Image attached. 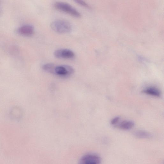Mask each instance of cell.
<instances>
[{
  "label": "cell",
  "mask_w": 164,
  "mask_h": 164,
  "mask_svg": "<svg viewBox=\"0 0 164 164\" xmlns=\"http://www.w3.org/2000/svg\"><path fill=\"white\" fill-rule=\"evenodd\" d=\"M51 29L56 32L60 34L69 33L72 27L69 22L63 20H57L53 22L51 25Z\"/></svg>",
  "instance_id": "1"
},
{
  "label": "cell",
  "mask_w": 164,
  "mask_h": 164,
  "mask_svg": "<svg viewBox=\"0 0 164 164\" xmlns=\"http://www.w3.org/2000/svg\"><path fill=\"white\" fill-rule=\"evenodd\" d=\"M54 6L57 10L66 13L74 17L79 18L81 13L76 9L66 3L57 2L54 3Z\"/></svg>",
  "instance_id": "2"
},
{
  "label": "cell",
  "mask_w": 164,
  "mask_h": 164,
  "mask_svg": "<svg viewBox=\"0 0 164 164\" xmlns=\"http://www.w3.org/2000/svg\"><path fill=\"white\" fill-rule=\"evenodd\" d=\"M75 72L74 68L68 65L56 66L54 68V74L62 77H69Z\"/></svg>",
  "instance_id": "3"
},
{
  "label": "cell",
  "mask_w": 164,
  "mask_h": 164,
  "mask_svg": "<svg viewBox=\"0 0 164 164\" xmlns=\"http://www.w3.org/2000/svg\"><path fill=\"white\" fill-rule=\"evenodd\" d=\"M101 158L98 155L90 153L82 157L78 164H101Z\"/></svg>",
  "instance_id": "4"
},
{
  "label": "cell",
  "mask_w": 164,
  "mask_h": 164,
  "mask_svg": "<svg viewBox=\"0 0 164 164\" xmlns=\"http://www.w3.org/2000/svg\"><path fill=\"white\" fill-rule=\"evenodd\" d=\"M56 57L60 59H71L75 56L74 53L71 50L61 49L56 50L54 53Z\"/></svg>",
  "instance_id": "5"
},
{
  "label": "cell",
  "mask_w": 164,
  "mask_h": 164,
  "mask_svg": "<svg viewBox=\"0 0 164 164\" xmlns=\"http://www.w3.org/2000/svg\"><path fill=\"white\" fill-rule=\"evenodd\" d=\"M24 112L22 109L18 106L13 107L10 112V118L13 120L16 121L20 120Z\"/></svg>",
  "instance_id": "6"
},
{
  "label": "cell",
  "mask_w": 164,
  "mask_h": 164,
  "mask_svg": "<svg viewBox=\"0 0 164 164\" xmlns=\"http://www.w3.org/2000/svg\"><path fill=\"white\" fill-rule=\"evenodd\" d=\"M19 34L25 36H30L32 35L34 33V28L33 26L26 25H22L18 30Z\"/></svg>",
  "instance_id": "7"
},
{
  "label": "cell",
  "mask_w": 164,
  "mask_h": 164,
  "mask_svg": "<svg viewBox=\"0 0 164 164\" xmlns=\"http://www.w3.org/2000/svg\"><path fill=\"white\" fill-rule=\"evenodd\" d=\"M134 135L136 138L142 139H149L152 138L153 136L149 132L143 130L135 131Z\"/></svg>",
  "instance_id": "8"
},
{
  "label": "cell",
  "mask_w": 164,
  "mask_h": 164,
  "mask_svg": "<svg viewBox=\"0 0 164 164\" xmlns=\"http://www.w3.org/2000/svg\"><path fill=\"white\" fill-rule=\"evenodd\" d=\"M144 93L156 97H160L161 93L158 89L154 87H149L143 91Z\"/></svg>",
  "instance_id": "9"
},
{
  "label": "cell",
  "mask_w": 164,
  "mask_h": 164,
  "mask_svg": "<svg viewBox=\"0 0 164 164\" xmlns=\"http://www.w3.org/2000/svg\"><path fill=\"white\" fill-rule=\"evenodd\" d=\"M134 123L131 121H124L119 125L117 127L121 129L124 130H128L131 129L134 127Z\"/></svg>",
  "instance_id": "10"
},
{
  "label": "cell",
  "mask_w": 164,
  "mask_h": 164,
  "mask_svg": "<svg viewBox=\"0 0 164 164\" xmlns=\"http://www.w3.org/2000/svg\"><path fill=\"white\" fill-rule=\"evenodd\" d=\"M55 66L56 65L54 64L48 63L44 65L42 67L45 71L54 74Z\"/></svg>",
  "instance_id": "11"
},
{
  "label": "cell",
  "mask_w": 164,
  "mask_h": 164,
  "mask_svg": "<svg viewBox=\"0 0 164 164\" xmlns=\"http://www.w3.org/2000/svg\"><path fill=\"white\" fill-rule=\"evenodd\" d=\"M75 1V2L80 4V5L81 6L86 7H89L88 4L84 1L77 0V1Z\"/></svg>",
  "instance_id": "12"
},
{
  "label": "cell",
  "mask_w": 164,
  "mask_h": 164,
  "mask_svg": "<svg viewBox=\"0 0 164 164\" xmlns=\"http://www.w3.org/2000/svg\"><path fill=\"white\" fill-rule=\"evenodd\" d=\"M120 120L119 117H117L113 118L111 121V124L112 125H116Z\"/></svg>",
  "instance_id": "13"
},
{
  "label": "cell",
  "mask_w": 164,
  "mask_h": 164,
  "mask_svg": "<svg viewBox=\"0 0 164 164\" xmlns=\"http://www.w3.org/2000/svg\"><path fill=\"white\" fill-rule=\"evenodd\" d=\"M0 11H1V10H0Z\"/></svg>",
  "instance_id": "14"
}]
</instances>
